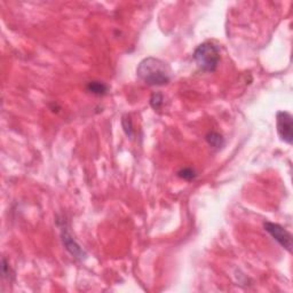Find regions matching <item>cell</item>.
Here are the masks:
<instances>
[{
    "label": "cell",
    "instance_id": "obj_8",
    "mask_svg": "<svg viewBox=\"0 0 293 293\" xmlns=\"http://www.w3.org/2000/svg\"><path fill=\"white\" fill-rule=\"evenodd\" d=\"M178 175L185 181H191L197 177L196 172H195L193 168H182L181 171H179Z\"/></svg>",
    "mask_w": 293,
    "mask_h": 293
},
{
    "label": "cell",
    "instance_id": "obj_5",
    "mask_svg": "<svg viewBox=\"0 0 293 293\" xmlns=\"http://www.w3.org/2000/svg\"><path fill=\"white\" fill-rule=\"evenodd\" d=\"M62 240H63L64 246L66 249L71 253V256H73L76 259H84L85 258L86 253L81 247L78 245L73 237H71L70 233H68L66 228H62Z\"/></svg>",
    "mask_w": 293,
    "mask_h": 293
},
{
    "label": "cell",
    "instance_id": "obj_1",
    "mask_svg": "<svg viewBox=\"0 0 293 293\" xmlns=\"http://www.w3.org/2000/svg\"><path fill=\"white\" fill-rule=\"evenodd\" d=\"M136 74L151 86L167 85L172 79V70L168 64L156 57H146L140 62Z\"/></svg>",
    "mask_w": 293,
    "mask_h": 293
},
{
    "label": "cell",
    "instance_id": "obj_4",
    "mask_svg": "<svg viewBox=\"0 0 293 293\" xmlns=\"http://www.w3.org/2000/svg\"><path fill=\"white\" fill-rule=\"evenodd\" d=\"M276 122H277V133L279 138L288 145H292L293 118L291 113L286 111H278L277 115H276Z\"/></svg>",
    "mask_w": 293,
    "mask_h": 293
},
{
    "label": "cell",
    "instance_id": "obj_2",
    "mask_svg": "<svg viewBox=\"0 0 293 293\" xmlns=\"http://www.w3.org/2000/svg\"><path fill=\"white\" fill-rule=\"evenodd\" d=\"M197 67L206 73H213L217 70L220 61V51L216 45L204 43L198 46L193 55Z\"/></svg>",
    "mask_w": 293,
    "mask_h": 293
},
{
    "label": "cell",
    "instance_id": "obj_6",
    "mask_svg": "<svg viewBox=\"0 0 293 293\" xmlns=\"http://www.w3.org/2000/svg\"><path fill=\"white\" fill-rule=\"evenodd\" d=\"M87 91H89L90 93L94 94V95H104V94H107L108 92L109 87L106 85V84L101 83V81H90L89 84H87Z\"/></svg>",
    "mask_w": 293,
    "mask_h": 293
},
{
    "label": "cell",
    "instance_id": "obj_7",
    "mask_svg": "<svg viewBox=\"0 0 293 293\" xmlns=\"http://www.w3.org/2000/svg\"><path fill=\"white\" fill-rule=\"evenodd\" d=\"M206 141L208 145L212 146L213 148H221L224 143L222 135H220L219 133H217V132L208 133V134L206 135Z\"/></svg>",
    "mask_w": 293,
    "mask_h": 293
},
{
    "label": "cell",
    "instance_id": "obj_9",
    "mask_svg": "<svg viewBox=\"0 0 293 293\" xmlns=\"http://www.w3.org/2000/svg\"><path fill=\"white\" fill-rule=\"evenodd\" d=\"M163 101H164V97H163L162 94L155 93V94H152V96L150 99V104L155 110H159L163 106Z\"/></svg>",
    "mask_w": 293,
    "mask_h": 293
},
{
    "label": "cell",
    "instance_id": "obj_3",
    "mask_svg": "<svg viewBox=\"0 0 293 293\" xmlns=\"http://www.w3.org/2000/svg\"><path fill=\"white\" fill-rule=\"evenodd\" d=\"M263 228L270 236L281 245L283 249H285L288 252H291L292 250V235L290 234L284 227H282L278 223L273 222H265Z\"/></svg>",
    "mask_w": 293,
    "mask_h": 293
},
{
    "label": "cell",
    "instance_id": "obj_10",
    "mask_svg": "<svg viewBox=\"0 0 293 293\" xmlns=\"http://www.w3.org/2000/svg\"><path fill=\"white\" fill-rule=\"evenodd\" d=\"M123 119L125 120L126 123H128V125H126V124H124V123H123L124 131H125L126 135H128V136H132V135H133V125H132V120L129 119V117H128H128H124Z\"/></svg>",
    "mask_w": 293,
    "mask_h": 293
}]
</instances>
